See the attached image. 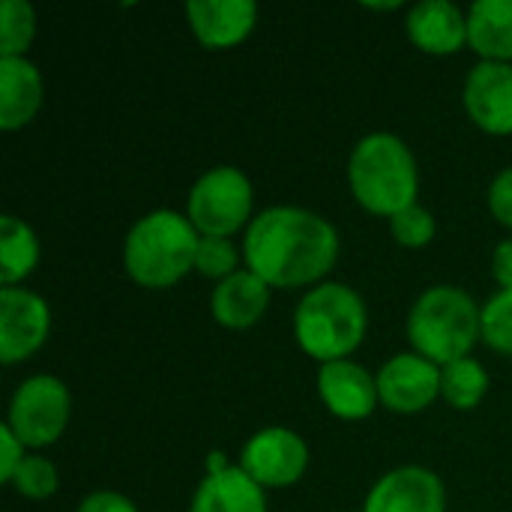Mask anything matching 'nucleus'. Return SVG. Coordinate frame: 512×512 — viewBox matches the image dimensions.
I'll list each match as a JSON object with an SVG mask.
<instances>
[{
    "label": "nucleus",
    "mask_w": 512,
    "mask_h": 512,
    "mask_svg": "<svg viewBox=\"0 0 512 512\" xmlns=\"http://www.w3.org/2000/svg\"><path fill=\"white\" fill-rule=\"evenodd\" d=\"M243 258L270 288H300L333 270L339 258V234L312 210L270 207L249 222Z\"/></svg>",
    "instance_id": "1"
},
{
    "label": "nucleus",
    "mask_w": 512,
    "mask_h": 512,
    "mask_svg": "<svg viewBox=\"0 0 512 512\" xmlns=\"http://www.w3.org/2000/svg\"><path fill=\"white\" fill-rule=\"evenodd\" d=\"M198 231L189 216L174 210H153L132 225L123 243V264L141 288H171L192 267L198 255Z\"/></svg>",
    "instance_id": "2"
},
{
    "label": "nucleus",
    "mask_w": 512,
    "mask_h": 512,
    "mask_svg": "<svg viewBox=\"0 0 512 512\" xmlns=\"http://www.w3.org/2000/svg\"><path fill=\"white\" fill-rule=\"evenodd\" d=\"M351 192L375 216H396L417 204V162L408 144L390 132H372L360 138L348 162Z\"/></svg>",
    "instance_id": "3"
},
{
    "label": "nucleus",
    "mask_w": 512,
    "mask_h": 512,
    "mask_svg": "<svg viewBox=\"0 0 512 512\" xmlns=\"http://www.w3.org/2000/svg\"><path fill=\"white\" fill-rule=\"evenodd\" d=\"M483 336V309L474 297L453 285H438L420 294L408 315V339L414 354L432 360L435 366H450L465 360L477 339Z\"/></svg>",
    "instance_id": "4"
},
{
    "label": "nucleus",
    "mask_w": 512,
    "mask_h": 512,
    "mask_svg": "<svg viewBox=\"0 0 512 512\" xmlns=\"http://www.w3.org/2000/svg\"><path fill=\"white\" fill-rule=\"evenodd\" d=\"M294 336L312 360H321V366L345 360L366 336V303L354 288L324 282L300 300Z\"/></svg>",
    "instance_id": "5"
},
{
    "label": "nucleus",
    "mask_w": 512,
    "mask_h": 512,
    "mask_svg": "<svg viewBox=\"0 0 512 512\" xmlns=\"http://www.w3.org/2000/svg\"><path fill=\"white\" fill-rule=\"evenodd\" d=\"M252 204L255 195L249 177L231 165H219L195 180L186 216L201 237H231L249 222Z\"/></svg>",
    "instance_id": "6"
},
{
    "label": "nucleus",
    "mask_w": 512,
    "mask_h": 512,
    "mask_svg": "<svg viewBox=\"0 0 512 512\" xmlns=\"http://www.w3.org/2000/svg\"><path fill=\"white\" fill-rule=\"evenodd\" d=\"M69 414L72 399L66 384L54 375H33L15 390L6 426L18 435L24 447L39 450L54 444L66 432Z\"/></svg>",
    "instance_id": "7"
},
{
    "label": "nucleus",
    "mask_w": 512,
    "mask_h": 512,
    "mask_svg": "<svg viewBox=\"0 0 512 512\" xmlns=\"http://www.w3.org/2000/svg\"><path fill=\"white\" fill-rule=\"evenodd\" d=\"M240 468L261 486V489H285L294 486L309 468V447L306 441L282 426H270L255 432L243 453Z\"/></svg>",
    "instance_id": "8"
},
{
    "label": "nucleus",
    "mask_w": 512,
    "mask_h": 512,
    "mask_svg": "<svg viewBox=\"0 0 512 512\" xmlns=\"http://www.w3.org/2000/svg\"><path fill=\"white\" fill-rule=\"evenodd\" d=\"M51 330L48 303L24 288H0V360L15 366L36 354Z\"/></svg>",
    "instance_id": "9"
},
{
    "label": "nucleus",
    "mask_w": 512,
    "mask_h": 512,
    "mask_svg": "<svg viewBox=\"0 0 512 512\" xmlns=\"http://www.w3.org/2000/svg\"><path fill=\"white\" fill-rule=\"evenodd\" d=\"M375 381L378 399L393 414H420L441 396V369L420 354H396Z\"/></svg>",
    "instance_id": "10"
},
{
    "label": "nucleus",
    "mask_w": 512,
    "mask_h": 512,
    "mask_svg": "<svg viewBox=\"0 0 512 512\" xmlns=\"http://www.w3.org/2000/svg\"><path fill=\"white\" fill-rule=\"evenodd\" d=\"M465 108L483 132L512 135V63H477L465 81Z\"/></svg>",
    "instance_id": "11"
},
{
    "label": "nucleus",
    "mask_w": 512,
    "mask_h": 512,
    "mask_svg": "<svg viewBox=\"0 0 512 512\" xmlns=\"http://www.w3.org/2000/svg\"><path fill=\"white\" fill-rule=\"evenodd\" d=\"M447 510V492L438 474L408 465L384 474L369 498L363 512H444Z\"/></svg>",
    "instance_id": "12"
},
{
    "label": "nucleus",
    "mask_w": 512,
    "mask_h": 512,
    "mask_svg": "<svg viewBox=\"0 0 512 512\" xmlns=\"http://www.w3.org/2000/svg\"><path fill=\"white\" fill-rule=\"evenodd\" d=\"M186 18L204 48L222 51L240 45L252 33L258 6L252 0H189Z\"/></svg>",
    "instance_id": "13"
},
{
    "label": "nucleus",
    "mask_w": 512,
    "mask_h": 512,
    "mask_svg": "<svg viewBox=\"0 0 512 512\" xmlns=\"http://www.w3.org/2000/svg\"><path fill=\"white\" fill-rule=\"evenodd\" d=\"M318 393L339 420H366L378 408V381L351 360L324 363L318 372Z\"/></svg>",
    "instance_id": "14"
},
{
    "label": "nucleus",
    "mask_w": 512,
    "mask_h": 512,
    "mask_svg": "<svg viewBox=\"0 0 512 512\" xmlns=\"http://www.w3.org/2000/svg\"><path fill=\"white\" fill-rule=\"evenodd\" d=\"M405 30L426 54H456L468 42V15L450 0H423L408 12Z\"/></svg>",
    "instance_id": "15"
},
{
    "label": "nucleus",
    "mask_w": 512,
    "mask_h": 512,
    "mask_svg": "<svg viewBox=\"0 0 512 512\" xmlns=\"http://www.w3.org/2000/svg\"><path fill=\"white\" fill-rule=\"evenodd\" d=\"M267 306H270V285L252 270H237L234 276L222 279L210 297L213 318L228 330H246L258 324Z\"/></svg>",
    "instance_id": "16"
},
{
    "label": "nucleus",
    "mask_w": 512,
    "mask_h": 512,
    "mask_svg": "<svg viewBox=\"0 0 512 512\" xmlns=\"http://www.w3.org/2000/svg\"><path fill=\"white\" fill-rule=\"evenodd\" d=\"M42 105V75L27 57H0V129H24Z\"/></svg>",
    "instance_id": "17"
},
{
    "label": "nucleus",
    "mask_w": 512,
    "mask_h": 512,
    "mask_svg": "<svg viewBox=\"0 0 512 512\" xmlns=\"http://www.w3.org/2000/svg\"><path fill=\"white\" fill-rule=\"evenodd\" d=\"M189 512H267L264 489L237 465L207 474L192 495Z\"/></svg>",
    "instance_id": "18"
},
{
    "label": "nucleus",
    "mask_w": 512,
    "mask_h": 512,
    "mask_svg": "<svg viewBox=\"0 0 512 512\" xmlns=\"http://www.w3.org/2000/svg\"><path fill=\"white\" fill-rule=\"evenodd\" d=\"M468 45L492 63L512 60V0H477L468 9Z\"/></svg>",
    "instance_id": "19"
},
{
    "label": "nucleus",
    "mask_w": 512,
    "mask_h": 512,
    "mask_svg": "<svg viewBox=\"0 0 512 512\" xmlns=\"http://www.w3.org/2000/svg\"><path fill=\"white\" fill-rule=\"evenodd\" d=\"M39 261V240L27 222L18 216H0V282L15 288L24 276L33 273Z\"/></svg>",
    "instance_id": "20"
},
{
    "label": "nucleus",
    "mask_w": 512,
    "mask_h": 512,
    "mask_svg": "<svg viewBox=\"0 0 512 512\" xmlns=\"http://www.w3.org/2000/svg\"><path fill=\"white\" fill-rule=\"evenodd\" d=\"M486 390H489V375H486V369H483L477 360H471V357L456 360V363H450V366L441 369V396H444L453 408H459V411L477 408V405L483 402Z\"/></svg>",
    "instance_id": "21"
},
{
    "label": "nucleus",
    "mask_w": 512,
    "mask_h": 512,
    "mask_svg": "<svg viewBox=\"0 0 512 512\" xmlns=\"http://www.w3.org/2000/svg\"><path fill=\"white\" fill-rule=\"evenodd\" d=\"M36 36V12L24 0L0 3V57H24Z\"/></svg>",
    "instance_id": "22"
},
{
    "label": "nucleus",
    "mask_w": 512,
    "mask_h": 512,
    "mask_svg": "<svg viewBox=\"0 0 512 512\" xmlns=\"http://www.w3.org/2000/svg\"><path fill=\"white\" fill-rule=\"evenodd\" d=\"M12 486L21 498H30V501H45L57 492V468L42 459V456H27L15 477H12Z\"/></svg>",
    "instance_id": "23"
},
{
    "label": "nucleus",
    "mask_w": 512,
    "mask_h": 512,
    "mask_svg": "<svg viewBox=\"0 0 512 512\" xmlns=\"http://www.w3.org/2000/svg\"><path fill=\"white\" fill-rule=\"evenodd\" d=\"M483 342L498 354H512V291L495 294L483 306Z\"/></svg>",
    "instance_id": "24"
},
{
    "label": "nucleus",
    "mask_w": 512,
    "mask_h": 512,
    "mask_svg": "<svg viewBox=\"0 0 512 512\" xmlns=\"http://www.w3.org/2000/svg\"><path fill=\"white\" fill-rule=\"evenodd\" d=\"M390 231L396 237L399 246H408V249H423L432 243L435 237V216L420 207V204H411L405 207L402 213H396L390 219Z\"/></svg>",
    "instance_id": "25"
},
{
    "label": "nucleus",
    "mask_w": 512,
    "mask_h": 512,
    "mask_svg": "<svg viewBox=\"0 0 512 512\" xmlns=\"http://www.w3.org/2000/svg\"><path fill=\"white\" fill-rule=\"evenodd\" d=\"M237 246L228 237H201L198 255H195V270L210 276V279H228L237 273Z\"/></svg>",
    "instance_id": "26"
},
{
    "label": "nucleus",
    "mask_w": 512,
    "mask_h": 512,
    "mask_svg": "<svg viewBox=\"0 0 512 512\" xmlns=\"http://www.w3.org/2000/svg\"><path fill=\"white\" fill-rule=\"evenodd\" d=\"M489 210L492 216L512 228V168L501 171L495 180H492V189H489Z\"/></svg>",
    "instance_id": "27"
},
{
    "label": "nucleus",
    "mask_w": 512,
    "mask_h": 512,
    "mask_svg": "<svg viewBox=\"0 0 512 512\" xmlns=\"http://www.w3.org/2000/svg\"><path fill=\"white\" fill-rule=\"evenodd\" d=\"M0 480L3 483H12V477H15V471H18V465L27 459L24 456V444L18 441V435L3 423L0 426Z\"/></svg>",
    "instance_id": "28"
},
{
    "label": "nucleus",
    "mask_w": 512,
    "mask_h": 512,
    "mask_svg": "<svg viewBox=\"0 0 512 512\" xmlns=\"http://www.w3.org/2000/svg\"><path fill=\"white\" fill-rule=\"evenodd\" d=\"M78 512H138L135 504L117 492H93L87 495L81 504H78Z\"/></svg>",
    "instance_id": "29"
},
{
    "label": "nucleus",
    "mask_w": 512,
    "mask_h": 512,
    "mask_svg": "<svg viewBox=\"0 0 512 512\" xmlns=\"http://www.w3.org/2000/svg\"><path fill=\"white\" fill-rule=\"evenodd\" d=\"M492 273L504 291H512V240H504L492 255Z\"/></svg>",
    "instance_id": "30"
}]
</instances>
